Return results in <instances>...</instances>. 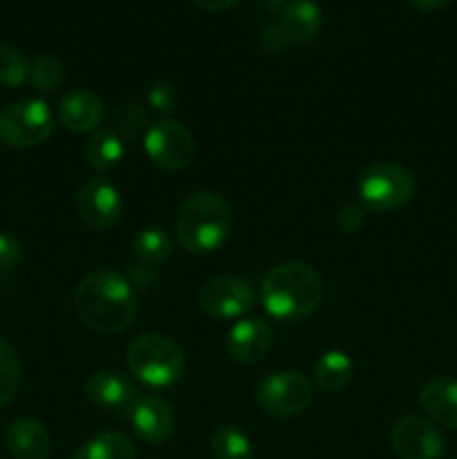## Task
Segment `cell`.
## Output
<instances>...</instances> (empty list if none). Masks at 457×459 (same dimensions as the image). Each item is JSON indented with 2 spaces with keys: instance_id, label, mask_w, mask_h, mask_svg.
Instances as JSON below:
<instances>
[{
  "instance_id": "cell-1",
  "label": "cell",
  "mask_w": 457,
  "mask_h": 459,
  "mask_svg": "<svg viewBox=\"0 0 457 459\" xmlns=\"http://www.w3.org/2000/svg\"><path fill=\"white\" fill-rule=\"evenodd\" d=\"M74 309L79 321L99 334L128 330L139 312L137 291L119 272L99 269L76 285Z\"/></svg>"
},
{
  "instance_id": "cell-2",
  "label": "cell",
  "mask_w": 457,
  "mask_h": 459,
  "mask_svg": "<svg viewBox=\"0 0 457 459\" xmlns=\"http://www.w3.org/2000/svg\"><path fill=\"white\" fill-rule=\"evenodd\" d=\"M325 285L318 272L305 263H282L269 269L260 287V300L278 321H303L323 303Z\"/></svg>"
},
{
  "instance_id": "cell-3",
  "label": "cell",
  "mask_w": 457,
  "mask_h": 459,
  "mask_svg": "<svg viewBox=\"0 0 457 459\" xmlns=\"http://www.w3.org/2000/svg\"><path fill=\"white\" fill-rule=\"evenodd\" d=\"M231 233V209L215 191H197L177 213L175 236L188 254H213Z\"/></svg>"
},
{
  "instance_id": "cell-4",
  "label": "cell",
  "mask_w": 457,
  "mask_h": 459,
  "mask_svg": "<svg viewBox=\"0 0 457 459\" xmlns=\"http://www.w3.org/2000/svg\"><path fill=\"white\" fill-rule=\"evenodd\" d=\"M125 363L142 384L157 390L175 385L186 370L182 348L173 339L157 332L134 336L125 352Z\"/></svg>"
},
{
  "instance_id": "cell-5",
  "label": "cell",
  "mask_w": 457,
  "mask_h": 459,
  "mask_svg": "<svg viewBox=\"0 0 457 459\" xmlns=\"http://www.w3.org/2000/svg\"><path fill=\"white\" fill-rule=\"evenodd\" d=\"M358 197L363 209L372 213H390L412 200L417 191L415 175L401 164H372L358 178Z\"/></svg>"
},
{
  "instance_id": "cell-6",
  "label": "cell",
  "mask_w": 457,
  "mask_h": 459,
  "mask_svg": "<svg viewBox=\"0 0 457 459\" xmlns=\"http://www.w3.org/2000/svg\"><path fill=\"white\" fill-rule=\"evenodd\" d=\"M52 110L40 99H22L0 110V142L9 148L40 146L52 134Z\"/></svg>"
},
{
  "instance_id": "cell-7",
  "label": "cell",
  "mask_w": 457,
  "mask_h": 459,
  "mask_svg": "<svg viewBox=\"0 0 457 459\" xmlns=\"http://www.w3.org/2000/svg\"><path fill=\"white\" fill-rule=\"evenodd\" d=\"M314 397V388L300 372H273L263 379L255 390V402L267 415L296 417L303 415Z\"/></svg>"
},
{
  "instance_id": "cell-8",
  "label": "cell",
  "mask_w": 457,
  "mask_h": 459,
  "mask_svg": "<svg viewBox=\"0 0 457 459\" xmlns=\"http://www.w3.org/2000/svg\"><path fill=\"white\" fill-rule=\"evenodd\" d=\"M143 148L152 164L166 170H182L195 160V137L177 121H157L143 137Z\"/></svg>"
},
{
  "instance_id": "cell-9",
  "label": "cell",
  "mask_w": 457,
  "mask_h": 459,
  "mask_svg": "<svg viewBox=\"0 0 457 459\" xmlns=\"http://www.w3.org/2000/svg\"><path fill=\"white\" fill-rule=\"evenodd\" d=\"M254 290L245 281L233 276H215L202 285L197 294L202 312L218 321L240 318L254 307Z\"/></svg>"
},
{
  "instance_id": "cell-10",
  "label": "cell",
  "mask_w": 457,
  "mask_h": 459,
  "mask_svg": "<svg viewBox=\"0 0 457 459\" xmlns=\"http://www.w3.org/2000/svg\"><path fill=\"white\" fill-rule=\"evenodd\" d=\"M394 453L399 459H444L446 439L433 421L424 417H401L390 433Z\"/></svg>"
},
{
  "instance_id": "cell-11",
  "label": "cell",
  "mask_w": 457,
  "mask_h": 459,
  "mask_svg": "<svg viewBox=\"0 0 457 459\" xmlns=\"http://www.w3.org/2000/svg\"><path fill=\"white\" fill-rule=\"evenodd\" d=\"M74 206L79 218L88 227L99 229V231L115 227L124 213V200H121L119 191H116L115 184L103 178L85 182L76 193Z\"/></svg>"
},
{
  "instance_id": "cell-12",
  "label": "cell",
  "mask_w": 457,
  "mask_h": 459,
  "mask_svg": "<svg viewBox=\"0 0 457 459\" xmlns=\"http://www.w3.org/2000/svg\"><path fill=\"white\" fill-rule=\"evenodd\" d=\"M83 393L94 406L116 417H130L134 403L142 397L137 385L115 370H99L90 375L83 384Z\"/></svg>"
},
{
  "instance_id": "cell-13",
  "label": "cell",
  "mask_w": 457,
  "mask_h": 459,
  "mask_svg": "<svg viewBox=\"0 0 457 459\" xmlns=\"http://www.w3.org/2000/svg\"><path fill=\"white\" fill-rule=\"evenodd\" d=\"M273 345V330L263 318H242L228 330L227 352L242 366H255L263 361Z\"/></svg>"
},
{
  "instance_id": "cell-14",
  "label": "cell",
  "mask_w": 457,
  "mask_h": 459,
  "mask_svg": "<svg viewBox=\"0 0 457 459\" xmlns=\"http://www.w3.org/2000/svg\"><path fill=\"white\" fill-rule=\"evenodd\" d=\"M128 420L139 439L146 444H164L175 433L173 408L157 394H142Z\"/></svg>"
},
{
  "instance_id": "cell-15",
  "label": "cell",
  "mask_w": 457,
  "mask_h": 459,
  "mask_svg": "<svg viewBox=\"0 0 457 459\" xmlns=\"http://www.w3.org/2000/svg\"><path fill=\"white\" fill-rule=\"evenodd\" d=\"M4 444L13 459H49L52 455V439L47 429L30 417H21L9 424Z\"/></svg>"
},
{
  "instance_id": "cell-16",
  "label": "cell",
  "mask_w": 457,
  "mask_h": 459,
  "mask_svg": "<svg viewBox=\"0 0 457 459\" xmlns=\"http://www.w3.org/2000/svg\"><path fill=\"white\" fill-rule=\"evenodd\" d=\"M419 403L430 420L457 430V379L433 377L419 390Z\"/></svg>"
},
{
  "instance_id": "cell-17",
  "label": "cell",
  "mask_w": 457,
  "mask_h": 459,
  "mask_svg": "<svg viewBox=\"0 0 457 459\" xmlns=\"http://www.w3.org/2000/svg\"><path fill=\"white\" fill-rule=\"evenodd\" d=\"M103 119V101L88 90H74L58 103V121L72 133L99 130Z\"/></svg>"
},
{
  "instance_id": "cell-18",
  "label": "cell",
  "mask_w": 457,
  "mask_h": 459,
  "mask_svg": "<svg viewBox=\"0 0 457 459\" xmlns=\"http://www.w3.org/2000/svg\"><path fill=\"white\" fill-rule=\"evenodd\" d=\"M278 25L287 34L291 45L312 40L321 31L323 12L314 0H289L278 13Z\"/></svg>"
},
{
  "instance_id": "cell-19",
  "label": "cell",
  "mask_w": 457,
  "mask_h": 459,
  "mask_svg": "<svg viewBox=\"0 0 457 459\" xmlns=\"http://www.w3.org/2000/svg\"><path fill=\"white\" fill-rule=\"evenodd\" d=\"M85 161L99 173L115 169L124 160V139L110 128H99L85 139L83 146Z\"/></svg>"
},
{
  "instance_id": "cell-20",
  "label": "cell",
  "mask_w": 457,
  "mask_h": 459,
  "mask_svg": "<svg viewBox=\"0 0 457 459\" xmlns=\"http://www.w3.org/2000/svg\"><path fill=\"white\" fill-rule=\"evenodd\" d=\"M354 363L345 352H325L314 363V384L325 393H339L352 381Z\"/></svg>"
},
{
  "instance_id": "cell-21",
  "label": "cell",
  "mask_w": 457,
  "mask_h": 459,
  "mask_svg": "<svg viewBox=\"0 0 457 459\" xmlns=\"http://www.w3.org/2000/svg\"><path fill=\"white\" fill-rule=\"evenodd\" d=\"M72 459H137V451L124 433L106 430L88 439Z\"/></svg>"
},
{
  "instance_id": "cell-22",
  "label": "cell",
  "mask_w": 457,
  "mask_h": 459,
  "mask_svg": "<svg viewBox=\"0 0 457 459\" xmlns=\"http://www.w3.org/2000/svg\"><path fill=\"white\" fill-rule=\"evenodd\" d=\"M133 254L143 264H161L173 254V238L161 227H148L134 236Z\"/></svg>"
},
{
  "instance_id": "cell-23",
  "label": "cell",
  "mask_w": 457,
  "mask_h": 459,
  "mask_svg": "<svg viewBox=\"0 0 457 459\" xmlns=\"http://www.w3.org/2000/svg\"><path fill=\"white\" fill-rule=\"evenodd\" d=\"M211 457L213 459H254L249 437L236 426H222L211 437Z\"/></svg>"
},
{
  "instance_id": "cell-24",
  "label": "cell",
  "mask_w": 457,
  "mask_h": 459,
  "mask_svg": "<svg viewBox=\"0 0 457 459\" xmlns=\"http://www.w3.org/2000/svg\"><path fill=\"white\" fill-rule=\"evenodd\" d=\"M21 388V361L12 345L0 339V408L9 406Z\"/></svg>"
},
{
  "instance_id": "cell-25",
  "label": "cell",
  "mask_w": 457,
  "mask_h": 459,
  "mask_svg": "<svg viewBox=\"0 0 457 459\" xmlns=\"http://www.w3.org/2000/svg\"><path fill=\"white\" fill-rule=\"evenodd\" d=\"M30 81L40 92H54L65 81V65L52 54H43L31 63Z\"/></svg>"
},
{
  "instance_id": "cell-26",
  "label": "cell",
  "mask_w": 457,
  "mask_h": 459,
  "mask_svg": "<svg viewBox=\"0 0 457 459\" xmlns=\"http://www.w3.org/2000/svg\"><path fill=\"white\" fill-rule=\"evenodd\" d=\"M30 61L16 48L0 45V88H21L30 79Z\"/></svg>"
},
{
  "instance_id": "cell-27",
  "label": "cell",
  "mask_w": 457,
  "mask_h": 459,
  "mask_svg": "<svg viewBox=\"0 0 457 459\" xmlns=\"http://www.w3.org/2000/svg\"><path fill=\"white\" fill-rule=\"evenodd\" d=\"M112 121H115V133L119 134L121 139H134L143 130L148 117L139 106H134V103H125V106L116 108L115 119Z\"/></svg>"
},
{
  "instance_id": "cell-28",
  "label": "cell",
  "mask_w": 457,
  "mask_h": 459,
  "mask_svg": "<svg viewBox=\"0 0 457 459\" xmlns=\"http://www.w3.org/2000/svg\"><path fill=\"white\" fill-rule=\"evenodd\" d=\"M22 249L18 238H13L12 233L0 231V278H9L16 267L21 264Z\"/></svg>"
},
{
  "instance_id": "cell-29",
  "label": "cell",
  "mask_w": 457,
  "mask_h": 459,
  "mask_svg": "<svg viewBox=\"0 0 457 459\" xmlns=\"http://www.w3.org/2000/svg\"><path fill=\"white\" fill-rule=\"evenodd\" d=\"M148 103L155 108L161 115H168L177 108V90L168 81H157L151 90H148Z\"/></svg>"
},
{
  "instance_id": "cell-30",
  "label": "cell",
  "mask_w": 457,
  "mask_h": 459,
  "mask_svg": "<svg viewBox=\"0 0 457 459\" xmlns=\"http://www.w3.org/2000/svg\"><path fill=\"white\" fill-rule=\"evenodd\" d=\"M366 227V209L361 204H345L341 206V211L336 213V229L345 236H352L358 233Z\"/></svg>"
},
{
  "instance_id": "cell-31",
  "label": "cell",
  "mask_w": 457,
  "mask_h": 459,
  "mask_svg": "<svg viewBox=\"0 0 457 459\" xmlns=\"http://www.w3.org/2000/svg\"><path fill=\"white\" fill-rule=\"evenodd\" d=\"M258 40H260V45L267 49V52H273V54L285 52V49L291 48L289 39H287V34L282 31V27L278 25L276 21L269 22V25H264L263 30H260Z\"/></svg>"
},
{
  "instance_id": "cell-32",
  "label": "cell",
  "mask_w": 457,
  "mask_h": 459,
  "mask_svg": "<svg viewBox=\"0 0 457 459\" xmlns=\"http://www.w3.org/2000/svg\"><path fill=\"white\" fill-rule=\"evenodd\" d=\"M191 3L204 12H224V9L236 7L240 0H191Z\"/></svg>"
},
{
  "instance_id": "cell-33",
  "label": "cell",
  "mask_w": 457,
  "mask_h": 459,
  "mask_svg": "<svg viewBox=\"0 0 457 459\" xmlns=\"http://www.w3.org/2000/svg\"><path fill=\"white\" fill-rule=\"evenodd\" d=\"M408 3L419 12H439V9H446L453 0H408Z\"/></svg>"
},
{
  "instance_id": "cell-34",
  "label": "cell",
  "mask_w": 457,
  "mask_h": 459,
  "mask_svg": "<svg viewBox=\"0 0 457 459\" xmlns=\"http://www.w3.org/2000/svg\"><path fill=\"white\" fill-rule=\"evenodd\" d=\"M455 459H457V457H455Z\"/></svg>"
}]
</instances>
